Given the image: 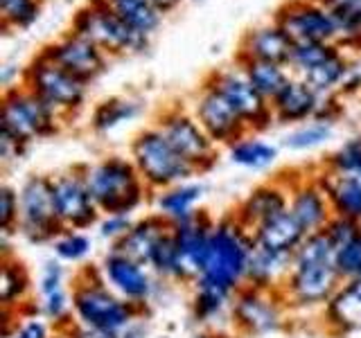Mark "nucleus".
<instances>
[{
    "label": "nucleus",
    "mask_w": 361,
    "mask_h": 338,
    "mask_svg": "<svg viewBox=\"0 0 361 338\" xmlns=\"http://www.w3.org/2000/svg\"><path fill=\"white\" fill-rule=\"evenodd\" d=\"M336 251L325 232H314L291 255V270L282 287L289 311H323L343 280L336 268Z\"/></svg>",
    "instance_id": "obj_1"
},
{
    "label": "nucleus",
    "mask_w": 361,
    "mask_h": 338,
    "mask_svg": "<svg viewBox=\"0 0 361 338\" xmlns=\"http://www.w3.org/2000/svg\"><path fill=\"white\" fill-rule=\"evenodd\" d=\"M251 248L253 234L233 217V212L214 219L208 251L192 287L201 284L237 293L242 287H246V268Z\"/></svg>",
    "instance_id": "obj_2"
},
{
    "label": "nucleus",
    "mask_w": 361,
    "mask_h": 338,
    "mask_svg": "<svg viewBox=\"0 0 361 338\" xmlns=\"http://www.w3.org/2000/svg\"><path fill=\"white\" fill-rule=\"evenodd\" d=\"M73 311L75 325L104 332L129 330L131 325L142 318L140 309L122 300L102 280L97 266H84L73 275Z\"/></svg>",
    "instance_id": "obj_3"
},
{
    "label": "nucleus",
    "mask_w": 361,
    "mask_h": 338,
    "mask_svg": "<svg viewBox=\"0 0 361 338\" xmlns=\"http://www.w3.org/2000/svg\"><path fill=\"white\" fill-rule=\"evenodd\" d=\"M82 174L102 214H135L152 194L133 161L124 156H106L97 163L82 165Z\"/></svg>",
    "instance_id": "obj_4"
},
{
    "label": "nucleus",
    "mask_w": 361,
    "mask_h": 338,
    "mask_svg": "<svg viewBox=\"0 0 361 338\" xmlns=\"http://www.w3.org/2000/svg\"><path fill=\"white\" fill-rule=\"evenodd\" d=\"M131 161L152 194L197 176V169L174 149L172 142L154 124L135 133L131 142Z\"/></svg>",
    "instance_id": "obj_5"
},
{
    "label": "nucleus",
    "mask_w": 361,
    "mask_h": 338,
    "mask_svg": "<svg viewBox=\"0 0 361 338\" xmlns=\"http://www.w3.org/2000/svg\"><path fill=\"white\" fill-rule=\"evenodd\" d=\"M63 118L25 84H14L3 90L0 131L14 135L23 144L50 138L61 129Z\"/></svg>",
    "instance_id": "obj_6"
},
{
    "label": "nucleus",
    "mask_w": 361,
    "mask_h": 338,
    "mask_svg": "<svg viewBox=\"0 0 361 338\" xmlns=\"http://www.w3.org/2000/svg\"><path fill=\"white\" fill-rule=\"evenodd\" d=\"M73 32L90 39L109 56L140 54L149 48V37L124 23L106 0H90L79 9L73 18Z\"/></svg>",
    "instance_id": "obj_7"
},
{
    "label": "nucleus",
    "mask_w": 361,
    "mask_h": 338,
    "mask_svg": "<svg viewBox=\"0 0 361 338\" xmlns=\"http://www.w3.org/2000/svg\"><path fill=\"white\" fill-rule=\"evenodd\" d=\"M20 82L34 90L45 104H50L63 120L77 115L88 97V84L50 61L43 52L27 63Z\"/></svg>",
    "instance_id": "obj_8"
},
{
    "label": "nucleus",
    "mask_w": 361,
    "mask_h": 338,
    "mask_svg": "<svg viewBox=\"0 0 361 338\" xmlns=\"http://www.w3.org/2000/svg\"><path fill=\"white\" fill-rule=\"evenodd\" d=\"M61 228L56 217L52 176L32 174L18 185V230L30 244H52Z\"/></svg>",
    "instance_id": "obj_9"
},
{
    "label": "nucleus",
    "mask_w": 361,
    "mask_h": 338,
    "mask_svg": "<svg viewBox=\"0 0 361 338\" xmlns=\"http://www.w3.org/2000/svg\"><path fill=\"white\" fill-rule=\"evenodd\" d=\"M289 320V307L280 291L242 287L233 300L235 334L246 338H267L282 332Z\"/></svg>",
    "instance_id": "obj_10"
},
{
    "label": "nucleus",
    "mask_w": 361,
    "mask_h": 338,
    "mask_svg": "<svg viewBox=\"0 0 361 338\" xmlns=\"http://www.w3.org/2000/svg\"><path fill=\"white\" fill-rule=\"evenodd\" d=\"M154 127L197 169V174L210 172L214 163H217V144L203 131L192 111L172 104L158 113Z\"/></svg>",
    "instance_id": "obj_11"
},
{
    "label": "nucleus",
    "mask_w": 361,
    "mask_h": 338,
    "mask_svg": "<svg viewBox=\"0 0 361 338\" xmlns=\"http://www.w3.org/2000/svg\"><path fill=\"white\" fill-rule=\"evenodd\" d=\"M97 273L122 300H127L142 313L158 298L161 284H165L149 266L135 262V259L113 251V248H109L102 255L97 264Z\"/></svg>",
    "instance_id": "obj_12"
},
{
    "label": "nucleus",
    "mask_w": 361,
    "mask_h": 338,
    "mask_svg": "<svg viewBox=\"0 0 361 338\" xmlns=\"http://www.w3.org/2000/svg\"><path fill=\"white\" fill-rule=\"evenodd\" d=\"M54 208L63 230H90L95 228L102 212L86 185L82 167L66 169L52 176Z\"/></svg>",
    "instance_id": "obj_13"
},
{
    "label": "nucleus",
    "mask_w": 361,
    "mask_h": 338,
    "mask_svg": "<svg viewBox=\"0 0 361 338\" xmlns=\"http://www.w3.org/2000/svg\"><path fill=\"white\" fill-rule=\"evenodd\" d=\"M206 84H210L217 93H221L228 104L240 113V118L246 122L248 131H264L274 124V111H271V101H267L262 95L248 82L242 68H224V70H214L206 77Z\"/></svg>",
    "instance_id": "obj_14"
},
{
    "label": "nucleus",
    "mask_w": 361,
    "mask_h": 338,
    "mask_svg": "<svg viewBox=\"0 0 361 338\" xmlns=\"http://www.w3.org/2000/svg\"><path fill=\"white\" fill-rule=\"evenodd\" d=\"M192 113H195V118L199 120L203 131L210 135L214 144L231 146L233 142L242 140L244 135L251 133L246 122L240 118V113L228 104V99L206 82H203L199 93L195 95Z\"/></svg>",
    "instance_id": "obj_15"
},
{
    "label": "nucleus",
    "mask_w": 361,
    "mask_h": 338,
    "mask_svg": "<svg viewBox=\"0 0 361 338\" xmlns=\"http://www.w3.org/2000/svg\"><path fill=\"white\" fill-rule=\"evenodd\" d=\"M41 52L56 65H61L63 70L86 82L88 86L90 82H95L97 77L104 75L109 65V54L102 48H97L90 39L82 37V34H77L73 30L63 34L61 39L48 43Z\"/></svg>",
    "instance_id": "obj_16"
},
{
    "label": "nucleus",
    "mask_w": 361,
    "mask_h": 338,
    "mask_svg": "<svg viewBox=\"0 0 361 338\" xmlns=\"http://www.w3.org/2000/svg\"><path fill=\"white\" fill-rule=\"evenodd\" d=\"M276 23L293 43L323 41L336 43V23L321 0H289L276 14Z\"/></svg>",
    "instance_id": "obj_17"
},
{
    "label": "nucleus",
    "mask_w": 361,
    "mask_h": 338,
    "mask_svg": "<svg viewBox=\"0 0 361 338\" xmlns=\"http://www.w3.org/2000/svg\"><path fill=\"white\" fill-rule=\"evenodd\" d=\"M289 189V212L300 223L305 234L323 232L332 221L334 210L319 172L312 176H296L285 180Z\"/></svg>",
    "instance_id": "obj_18"
},
{
    "label": "nucleus",
    "mask_w": 361,
    "mask_h": 338,
    "mask_svg": "<svg viewBox=\"0 0 361 338\" xmlns=\"http://www.w3.org/2000/svg\"><path fill=\"white\" fill-rule=\"evenodd\" d=\"M289 208V189L285 178H274L255 185L248 194L237 203L233 217L240 221L248 232H255L259 225L274 219L276 214Z\"/></svg>",
    "instance_id": "obj_19"
},
{
    "label": "nucleus",
    "mask_w": 361,
    "mask_h": 338,
    "mask_svg": "<svg viewBox=\"0 0 361 338\" xmlns=\"http://www.w3.org/2000/svg\"><path fill=\"white\" fill-rule=\"evenodd\" d=\"M212 225H214V219L203 210L197 212L195 217L172 225V237H174L176 251H178L180 264H183L185 280L190 287H192V282L197 280L201 264H203V257H206Z\"/></svg>",
    "instance_id": "obj_20"
},
{
    "label": "nucleus",
    "mask_w": 361,
    "mask_h": 338,
    "mask_svg": "<svg viewBox=\"0 0 361 338\" xmlns=\"http://www.w3.org/2000/svg\"><path fill=\"white\" fill-rule=\"evenodd\" d=\"M291 50H293L291 37L274 20V23H264V25H257L244 34L237 59L269 61L289 68Z\"/></svg>",
    "instance_id": "obj_21"
},
{
    "label": "nucleus",
    "mask_w": 361,
    "mask_h": 338,
    "mask_svg": "<svg viewBox=\"0 0 361 338\" xmlns=\"http://www.w3.org/2000/svg\"><path fill=\"white\" fill-rule=\"evenodd\" d=\"M233 300L235 293L214 289V287H192V318L197 320L206 332L221 334L224 332H235L233 327Z\"/></svg>",
    "instance_id": "obj_22"
},
{
    "label": "nucleus",
    "mask_w": 361,
    "mask_h": 338,
    "mask_svg": "<svg viewBox=\"0 0 361 338\" xmlns=\"http://www.w3.org/2000/svg\"><path fill=\"white\" fill-rule=\"evenodd\" d=\"M321 320L332 336H350L361 330V277L343 282L321 311Z\"/></svg>",
    "instance_id": "obj_23"
},
{
    "label": "nucleus",
    "mask_w": 361,
    "mask_h": 338,
    "mask_svg": "<svg viewBox=\"0 0 361 338\" xmlns=\"http://www.w3.org/2000/svg\"><path fill=\"white\" fill-rule=\"evenodd\" d=\"M203 199H206V185L192 178L185 180V183H176L172 187L154 192L152 203L158 217H163L169 225H174L201 212Z\"/></svg>",
    "instance_id": "obj_24"
},
{
    "label": "nucleus",
    "mask_w": 361,
    "mask_h": 338,
    "mask_svg": "<svg viewBox=\"0 0 361 338\" xmlns=\"http://www.w3.org/2000/svg\"><path fill=\"white\" fill-rule=\"evenodd\" d=\"M321 95L316 93L307 82L300 77H291V82L285 86V90L271 101L274 120L278 124H305L319 115L321 108Z\"/></svg>",
    "instance_id": "obj_25"
},
{
    "label": "nucleus",
    "mask_w": 361,
    "mask_h": 338,
    "mask_svg": "<svg viewBox=\"0 0 361 338\" xmlns=\"http://www.w3.org/2000/svg\"><path fill=\"white\" fill-rule=\"evenodd\" d=\"M169 232H172V225H169L163 217H158L156 212L145 214V217L135 219L133 228L127 232V237H124L120 244L113 246V251L127 255L145 266H149L156 248L161 246V242Z\"/></svg>",
    "instance_id": "obj_26"
},
{
    "label": "nucleus",
    "mask_w": 361,
    "mask_h": 338,
    "mask_svg": "<svg viewBox=\"0 0 361 338\" xmlns=\"http://www.w3.org/2000/svg\"><path fill=\"white\" fill-rule=\"evenodd\" d=\"M291 270V253H280L274 248L253 242L251 255H248L246 268V284L267 289V291H282Z\"/></svg>",
    "instance_id": "obj_27"
},
{
    "label": "nucleus",
    "mask_w": 361,
    "mask_h": 338,
    "mask_svg": "<svg viewBox=\"0 0 361 338\" xmlns=\"http://www.w3.org/2000/svg\"><path fill=\"white\" fill-rule=\"evenodd\" d=\"M34 296H37V284H34L27 266L18 257L3 259V270H0V309L16 313L32 311L37 309Z\"/></svg>",
    "instance_id": "obj_28"
},
{
    "label": "nucleus",
    "mask_w": 361,
    "mask_h": 338,
    "mask_svg": "<svg viewBox=\"0 0 361 338\" xmlns=\"http://www.w3.org/2000/svg\"><path fill=\"white\" fill-rule=\"evenodd\" d=\"M319 176L336 217L361 223V174H330L321 169Z\"/></svg>",
    "instance_id": "obj_29"
},
{
    "label": "nucleus",
    "mask_w": 361,
    "mask_h": 338,
    "mask_svg": "<svg viewBox=\"0 0 361 338\" xmlns=\"http://www.w3.org/2000/svg\"><path fill=\"white\" fill-rule=\"evenodd\" d=\"M305 237L307 234H305L300 223L293 219V214L287 208L280 214H276L274 219H269L267 223L259 225V228L253 232V242L262 244L267 248H274V251L293 255V251L302 244Z\"/></svg>",
    "instance_id": "obj_30"
},
{
    "label": "nucleus",
    "mask_w": 361,
    "mask_h": 338,
    "mask_svg": "<svg viewBox=\"0 0 361 338\" xmlns=\"http://www.w3.org/2000/svg\"><path fill=\"white\" fill-rule=\"evenodd\" d=\"M145 104L135 97L127 95H116L109 97L93 108V115H90V127L95 133H111L120 129L122 124H129L140 115Z\"/></svg>",
    "instance_id": "obj_31"
},
{
    "label": "nucleus",
    "mask_w": 361,
    "mask_h": 338,
    "mask_svg": "<svg viewBox=\"0 0 361 338\" xmlns=\"http://www.w3.org/2000/svg\"><path fill=\"white\" fill-rule=\"evenodd\" d=\"M237 65L242 68L248 82L262 95L267 101H274L285 86L291 82V70L287 65L269 63V61H253V59H237Z\"/></svg>",
    "instance_id": "obj_32"
},
{
    "label": "nucleus",
    "mask_w": 361,
    "mask_h": 338,
    "mask_svg": "<svg viewBox=\"0 0 361 338\" xmlns=\"http://www.w3.org/2000/svg\"><path fill=\"white\" fill-rule=\"evenodd\" d=\"M228 158L231 163L242 167V169H251V172H264V169L274 167L278 161V146L271 144L257 135H244L242 140H237L228 146Z\"/></svg>",
    "instance_id": "obj_33"
},
{
    "label": "nucleus",
    "mask_w": 361,
    "mask_h": 338,
    "mask_svg": "<svg viewBox=\"0 0 361 338\" xmlns=\"http://www.w3.org/2000/svg\"><path fill=\"white\" fill-rule=\"evenodd\" d=\"M350 68H353L350 56L343 50H338L327 61L312 68L310 73H305L300 79H302V82H307V86H312L321 97H327V95H334L336 90L343 88Z\"/></svg>",
    "instance_id": "obj_34"
},
{
    "label": "nucleus",
    "mask_w": 361,
    "mask_h": 338,
    "mask_svg": "<svg viewBox=\"0 0 361 338\" xmlns=\"http://www.w3.org/2000/svg\"><path fill=\"white\" fill-rule=\"evenodd\" d=\"M336 23V43L341 48L361 50V3L353 0H321Z\"/></svg>",
    "instance_id": "obj_35"
},
{
    "label": "nucleus",
    "mask_w": 361,
    "mask_h": 338,
    "mask_svg": "<svg viewBox=\"0 0 361 338\" xmlns=\"http://www.w3.org/2000/svg\"><path fill=\"white\" fill-rule=\"evenodd\" d=\"M106 5L145 37H152L163 23V14L147 0H106Z\"/></svg>",
    "instance_id": "obj_36"
},
{
    "label": "nucleus",
    "mask_w": 361,
    "mask_h": 338,
    "mask_svg": "<svg viewBox=\"0 0 361 338\" xmlns=\"http://www.w3.org/2000/svg\"><path fill=\"white\" fill-rule=\"evenodd\" d=\"M50 248L52 257H56L66 266H82L93 255L95 242L86 230H61Z\"/></svg>",
    "instance_id": "obj_37"
},
{
    "label": "nucleus",
    "mask_w": 361,
    "mask_h": 338,
    "mask_svg": "<svg viewBox=\"0 0 361 338\" xmlns=\"http://www.w3.org/2000/svg\"><path fill=\"white\" fill-rule=\"evenodd\" d=\"M332 135H334V122L314 118L310 122L293 127L285 138H282V142H285L289 151H312L316 146L330 142Z\"/></svg>",
    "instance_id": "obj_38"
},
{
    "label": "nucleus",
    "mask_w": 361,
    "mask_h": 338,
    "mask_svg": "<svg viewBox=\"0 0 361 338\" xmlns=\"http://www.w3.org/2000/svg\"><path fill=\"white\" fill-rule=\"evenodd\" d=\"M338 50H343L338 43H323V41H298L293 43L291 59H289V70L293 77H302L310 73L312 68L327 61L334 56Z\"/></svg>",
    "instance_id": "obj_39"
},
{
    "label": "nucleus",
    "mask_w": 361,
    "mask_h": 338,
    "mask_svg": "<svg viewBox=\"0 0 361 338\" xmlns=\"http://www.w3.org/2000/svg\"><path fill=\"white\" fill-rule=\"evenodd\" d=\"M323 172L330 174H361V133L350 135L325 158Z\"/></svg>",
    "instance_id": "obj_40"
},
{
    "label": "nucleus",
    "mask_w": 361,
    "mask_h": 338,
    "mask_svg": "<svg viewBox=\"0 0 361 338\" xmlns=\"http://www.w3.org/2000/svg\"><path fill=\"white\" fill-rule=\"evenodd\" d=\"M41 14V0H0L3 30H27Z\"/></svg>",
    "instance_id": "obj_41"
},
{
    "label": "nucleus",
    "mask_w": 361,
    "mask_h": 338,
    "mask_svg": "<svg viewBox=\"0 0 361 338\" xmlns=\"http://www.w3.org/2000/svg\"><path fill=\"white\" fill-rule=\"evenodd\" d=\"M135 214H129V212H111V214H102L95 230H97V237L102 242H106L109 248H113L116 244H120L127 232L133 228L135 223Z\"/></svg>",
    "instance_id": "obj_42"
},
{
    "label": "nucleus",
    "mask_w": 361,
    "mask_h": 338,
    "mask_svg": "<svg viewBox=\"0 0 361 338\" xmlns=\"http://www.w3.org/2000/svg\"><path fill=\"white\" fill-rule=\"evenodd\" d=\"M56 334H59L56 327L50 320H45L37 309H32L18 315L14 330L7 338H54Z\"/></svg>",
    "instance_id": "obj_43"
},
{
    "label": "nucleus",
    "mask_w": 361,
    "mask_h": 338,
    "mask_svg": "<svg viewBox=\"0 0 361 338\" xmlns=\"http://www.w3.org/2000/svg\"><path fill=\"white\" fill-rule=\"evenodd\" d=\"M18 230V187H0V234L11 239Z\"/></svg>",
    "instance_id": "obj_44"
},
{
    "label": "nucleus",
    "mask_w": 361,
    "mask_h": 338,
    "mask_svg": "<svg viewBox=\"0 0 361 338\" xmlns=\"http://www.w3.org/2000/svg\"><path fill=\"white\" fill-rule=\"evenodd\" d=\"M336 268L343 282H353L361 277V234L348 246L336 251Z\"/></svg>",
    "instance_id": "obj_45"
},
{
    "label": "nucleus",
    "mask_w": 361,
    "mask_h": 338,
    "mask_svg": "<svg viewBox=\"0 0 361 338\" xmlns=\"http://www.w3.org/2000/svg\"><path fill=\"white\" fill-rule=\"evenodd\" d=\"M327 234V239L332 242L334 251H338V248L348 246L353 239H357V237L361 234V223L353 221V219H345V217H332V221L327 223V228L323 230Z\"/></svg>",
    "instance_id": "obj_46"
},
{
    "label": "nucleus",
    "mask_w": 361,
    "mask_h": 338,
    "mask_svg": "<svg viewBox=\"0 0 361 338\" xmlns=\"http://www.w3.org/2000/svg\"><path fill=\"white\" fill-rule=\"evenodd\" d=\"M63 334L68 338H142V325L138 320L135 325H131L129 330H122V332L88 330V327H82V325H73V327H68Z\"/></svg>",
    "instance_id": "obj_47"
},
{
    "label": "nucleus",
    "mask_w": 361,
    "mask_h": 338,
    "mask_svg": "<svg viewBox=\"0 0 361 338\" xmlns=\"http://www.w3.org/2000/svg\"><path fill=\"white\" fill-rule=\"evenodd\" d=\"M25 151H27V144L16 140L14 135L0 131V161H3V165L20 161V158L25 156Z\"/></svg>",
    "instance_id": "obj_48"
},
{
    "label": "nucleus",
    "mask_w": 361,
    "mask_h": 338,
    "mask_svg": "<svg viewBox=\"0 0 361 338\" xmlns=\"http://www.w3.org/2000/svg\"><path fill=\"white\" fill-rule=\"evenodd\" d=\"M147 3L154 5V7L165 16V14H172V11H174L180 3H183V0H147Z\"/></svg>",
    "instance_id": "obj_49"
},
{
    "label": "nucleus",
    "mask_w": 361,
    "mask_h": 338,
    "mask_svg": "<svg viewBox=\"0 0 361 338\" xmlns=\"http://www.w3.org/2000/svg\"><path fill=\"white\" fill-rule=\"evenodd\" d=\"M54 338H68V336H66V334H63V332H59V334H56V336H54Z\"/></svg>",
    "instance_id": "obj_50"
},
{
    "label": "nucleus",
    "mask_w": 361,
    "mask_h": 338,
    "mask_svg": "<svg viewBox=\"0 0 361 338\" xmlns=\"http://www.w3.org/2000/svg\"><path fill=\"white\" fill-rule=\"evenodd\" d=\"M353 3H361V0H353Z\"/></svg>",
    "instance_id": "obj_51"
}]
</instances>
